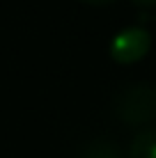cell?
<instances>
[{
    "label": "cell",
    "instance_id": "cell-1",
    "mask_svg": "<svg viewBox=\"0 0 156 158\" xmlns=\"http://www.w3.org/2000/svg\"><path fill=\"white\" fill-rule=\"evenodd\" d=\"M112 112L126 126H145L156 122V85L131 83L117 92Z\"/></svg>",
    "mask_w": 156,
    "mask_h": 158
},
{
    "label": "cell",
    "instance_id": "cell-2",
    "mask_svg": "<svg viewBox=\"0 0 156 158\" xmlns=\"http://www.w3.org/2000/svg\"><path fill=\"white\" fill-rule=\"evenodd\" d=\"M152 48V35L142 25H129L122 28L110 39L108 53L110 60L117 64H136L149 53Z\"/></svg>",
    "mask_w": 156,
    "mask_h": 158
},
{
    "label": "cell",
    "instance_id": "cell-3",
    "mask_svg": "<svg viewBox=\"0 0 156 158\" xmlns=\"http://www.w3.org/2000/svg\"><path fill=\"white\" fill-rule=\"evenodd\" d=\"M129 158H156V128H145L131 140Z\"/></svg>",
    "mask_w": 156,
    "mask_h": 158
},
{
    "label": "cell",
    "instance_id": "cell-4",
    "mask_svg": "<svg viewBox=\"0 0 156 158\" xmlns=\"http://www.w3.org/2000/svg\"><path fill=\"white\" fill-rule=\"evenodd\" d=\"M76 158H124V156H122L120 147L115 142L96 138V140H90V142L78 151Z\"/></svg>",
    "mask_w": 156,
    "mask_h": 158
},
{
    "label": "cell",
    "instance_id": "cell-5",
    "mask_svg": "<svg viewBox=\"0 0 156 158\" xmlns=\"http://www.w3.org/2000/svg\"><path fill=\"white\" fill-rule=\"evenodd\" d=\"M138 9H154L156 7V0H131Z\"/></svg>",
    "mask_w": 156,
    "mask_h": 158
},
{
    "label": "cell",
    "instance_id": "cell-6",
    "mask_svg": "<svg viewBox=\"0 0 156 158\" xmlns=\"http://www.w3.org/2000/svg\"><path fill=\"white\" fill-rule=\"evenodd\" d=\"M80 2H85V5H92V7H108V5L117 2V0H80Z\"/></svg>",
    "mask_w": 156,
    "mask_h": 158
}]
</instances>
